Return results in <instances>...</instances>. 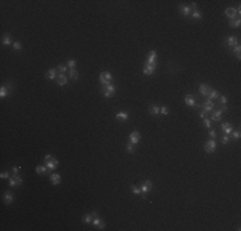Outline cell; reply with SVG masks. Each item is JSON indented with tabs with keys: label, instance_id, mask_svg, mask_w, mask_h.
I'll use <instances>...</instances> for the list:
<instances>
[{
	"label": "cell",
	"instance_id": "d4e9b609",
	"mask_svg": "<svg viewBox=\"0 0 241 231\" xmlns=\"http://www.w3.org/2000/svg\"><path fill=\"white\" fill-rule=\"evenodd\" d=\"M35 171H36V173H38V175H45V173H48V167H46L45 164H38L36 168H35Z\"/></svg>",
	"mask_w": 241,
	"mask_h": 231
},
{
	"label": "cell",
	"instance_id": "7c38bea8",
	"mask_svg": "<svg viewBox=\"0 0 241 231\" xmlns=\"http://www.w3.org/2000/svg\"><path fill=\"white\" fill-rule=\"evenodd\" d=\"M155 69H157V63L155 64H145L144 65V69H142V73L145 76H153Z\"/></svg>",
	"mask_w": 241,
	"mask_h": 231
},
{
	"label": "cell",
	"instance_id": "e0dca14e",
	"mask_svg": "<svg viewBox=\"0 0 241 231\" xmlns=\"http://www.w3.org/2000/svg\"><path fill=\"white\" fill-rule=\"evenodd\" d=\"M219 95L221 94L217 90H214V89H209L208 92H207V99L213 100V102H214V100H217V99L219 98Z\"/></svg>",
	"mask_w": 241,
	"mask_h": 231
},
{
	"label": "cell",
	"instance_id": "7a4b0ae2",
	"mask_svg": "<svg viewBox=\"0 0 241 231\" xmlns=\"http://www.w3.org/2000/svg\"><path fill=\"white\" fill-rule=\"evenodd\" d=\"M153 182H151L150 180H145L144 182L141 184V186H140V189H141V196H142V199H145L146 198V194L149 191L153 190Z\"/></svg>",
	"mask_w": 241,
	"mask_h": 231
},
{
	"label": "cell",
	"instance_id": "d6a6232c",
	"mask_svg": "<svg viewBox=\"0 0 241 231\" xmlns=\"http://www.w3.org/2000/svg\"><path fill=\"white\" fill-rule=\"evenodd\" d=\"M82 222L83 223H91L92 222V214L91 213H86L82 216Z\"/></svg>",
	"mask_w": 241,
	"mask_h": 231
},
{
	"label": "cell",
	"instance_id": "4fadbf2b",
	"mask_svg": "<svg viewBox=\"0 0 241 231\" xmlns=\"http://www.w3.org/2000/svg\"><path fill=\"white\" fill-rule=\"evenodd\" d=\"M221 130H222L223 135H228V136H230L231 132L234 131V126H232L230 122H223L222 125H221Z\"/></svg>",
	"mask_w": 241,
	"mask_h": 231
},
{
	"label": "cell",
	"instance_id": "4316f807",
	"mask_svg": "<svg viewBox=\"0 0 241 231\" xmlns=\"http://www.w3.org/2000/svg\"><path fill=\"white\" fill-rule=\"evenodd\" d=\"M1 44L4 46H9V45H13V42H12V36H10V33H5L3 36V41H1Z\"/></svg>",
	"mask_w": 241,
	"mask_h": 231
},
{
	"label": "cell",
	"instance_id": "f6af8a7d",
	"mask_svg": "<svg viewBox=\"0 0 241 231\" xmlns=\"http://www.w3.org/2000/svg\"><path fill=\"white\" fill-rule=\"evenodd\" d=\"M13 49H14V50H21V49H22V44H21L19 41L13 42Z\"/></svg>",
	"mask_w": 241,
	"mask_h": 231
},
{
	"label": "cell",
	"instance_id": "74e56055",
	"mask_svg": "<svg viewBox=\"0 0 241 231\" xmlns=\"http://www.w3.org/2000/svg\"><path fill=\"white\" fill-rule=\"evenodd\" d=\"M203 121H204V126L205 127H207V129L209 130V129H212V121H211V118H204L203 119Z\"/></svg>",
	"mask_w": 241,
	"mask_h": 231
},
{
	"label": "cell",
	"instance_id": "f35d334b",
	"mask_svg": "<svg viewBox=\"0 0 241 231\" xmlns=\"http://www.w3.org/2000/svg\"><path fill=\"white\" fill-rule=\"evenodd\" d=\"M76 64H77V62H76L75 59H68V60H67V65L69 67V69H71V68H75Z\"/></svg>",
	"mask_w": 241,
	"mask_h": 231
},
{
	"label": "cell",
	"instance_id": "7bdbcfd3",
	"mask_svg": "<svg viewBox=\"0 0 241 231\" xmlns=\"http://www.w3.org/2000/svg\"><path fill=\"white\" fill-rule=\"evenodd\" d=\"M160 113H162L163 116H168V113H169L168 108H167L166 105H162V107H160Z\"/></svg>",
	"mask_w": 241,
	"mask_h": 231
},
{
	"label": "cell",
	"instance_id": "83f0119b",
	"mask_svg": "<svg viewBox=\"0 0 241 231\" xmlns=\"http://www.w3.org/2000/svg\"><path fill=\"white\" fill-rule=\"evenodd\" d=\"M190 18H191V19H196V21H197V19H201V18H203V13H201L199 9H194L191 12V14H190Z\"/></svg>",
	"mask_w": 241,
	"mask_h": 231
},
{
	"label": "cell",
	"instance_id": "6da1fadb",
	"mask_svg": "<svg viewBox=\"0 0 241 231\" xmlns=\"http://www.w3.org/2000/svg\"><path fill=\"white\" fill-rule=\"evenodd\" d=\"M100 90H102V92H103V95H104V98H105V99H110L112 96L115 94V86H114L113 84L102 85Z\"/></svg>",
	"mask_w": 241,
	"mask_h": 231
},
{
	"label": "cell",
	"instance_id": "7dc6e473",
	"mask_svg": "<svg viewBox=\"0 0 241 231\" xmlns=\"http://www.w3.org/2000/svg\"><path fill=\"white\" fill-rule=\"evenodd\" d=\"M208 116H209V114H208V113H207V112H205V110H203V109H201V110H200V113H199V117H200L201 119L207 118V117H208Z\"/></svg>",
	"mask_w": 241,
	"mask_h": 231
},
{
	"label": "cell",
	"instance_id": "30bf717a",
	"mask_svg": "<svg viewBox=\"0 0 241 231\" xmlns=\"http://www.w3.org/2000/svg\"><path fill=\"white\" fill-rule=\"evenodd\" d=\"M44 163H45L46 167H48L49 171H54V169H57L58 164H59V161H58L57 158L52 157V158H50V159H48L46 162H44Z\"/></svg>",
	"mask_w": 241,
	"mask_h": 231
},
{
	"label": "cell",
	"instance_id": "bcb514c9",
	"mask_svg": "<svg viewBox=\"0 0 241 231\" xmlns=\"http://www.w3.org/2000/svg\"><path fill=\"white\" fill-rule=\"evenodd\" d=\"M19 171H21V167H19V166H13V167H12V172H13V175H18Z\"/></svg>",
	"mask_w": 241,
	"mask_h": 231
},
{
	"label": "cell",
	"instance_id": "d590c367",
	"mask_svg": "<svg viewBox=\"0 0 241 231\" xmlns=\"http://www.w3.org/2000/svg\"><path fill=\"white\" fill-rule=\"evenodd\" d=\"M57 71H58V73H62V75H64L65 72H67V67L65 65H63V64H59L57 67Z\"/></svg>",
	"mask_w": 241,
	"mask_h": 231
},
{
	"label": "cell",
	"instance_id": "9c48e42d",
	"mask_svg": "<svg viewBox=\"0 0 241 231\" xmlns=\"http://www.w3.org/2000/svg\"><path fill=\"white\" fill-rule=\"evenodd\" d=\"M23 185V179L19 175H13L9 179V186L14 187V186H21Z\"/></svg>",
	"mask_w": 241,
	"mask_h": 231
},
{
	"label": "cell",
	"instance_id": "9a60e30c",
	"mask_svg": "<svg viewBox=\"0 0 241 231\" xmlns=\"http://www.w3.org/2000/svg\"><path fill=\"white\" fill-rule=\"evenodd\" d=\"M57 77H58L57 68H50L45 72V78H48V80H57Z\"/></svg>",
	"mask_w": 241,
	"mask_h": 231
},
{
	"label": "cell",
	"instance_id": "ac0fdd59",
	"mask_svg": "<svg viewBox=\"0 0 241 231\" xmlns=\"http://www.w3.org/2000/svg\"><path fill=\"white\" fill-rule=\"evenodd\" d=\"M224 14H226V17L230 18V19L237 18V12H236V8H227V9L224 10Z\"/></svg>",
	"mask_w": 241,
	"mask_h": 231
},
{
	"label": "cell",
	"instance_id": "f1b7e54d",
	"mask_svg": "<svg viewBox=\"0 0 241 231\" xmlns=\"http://www.w3.org/2000/svg\"><path fill=\"white\" fill-rule=\"evenodd\" d=\"M228 52H231L232 54H235V55H236V58H237L239 60L241 59V55H240V52H241V46H240V44H237L236 46H234V48H232V49H230V50H228Z\"/></svg>",
	"mask_w": 241,
	"mask_h": 231
},
{
	"label": "cell",
	"instance_id": "ffe728a7",
	"mask_svg": "<svg viewBox=\"0 0 241 231\" xmlns=\"http://www.w3.org/2000/svg\"><path fill=\"white\" fill-rule=\"evenodd\" d=\"M68 82V77L65 75H62V73H58V77H57V84L59 86H65Z\"/></svg>",
	"mask_w": 241,
	"mask_h": 231
},
{
	"label": "cell",
	"instance_id": "b9f144b4",
	"mask_svg": "<svg viewBox=\"0 0 241 231\" xmlns=\"http://www.w3.org/2000/svg\"><path fill=\"white\" fill-rule=\"evenodd\" d=\"M0 179H3V180H5V179H10V173L8 172V171H4L0 173Z\"/></svg>",
	"mask_w": 241,
	"mask_h": 231
},
{
	"label": "cell",
	"instance_id": "484cf974",
	"mask_svg": "<svg viewBox=\"0 0 241 231\" xmlns=\"http://www.w3.org/2000/svg\"><path fill=\"white\" fill-rule=\"evenodd\" d=\"M228 26L231 27V28H239V27L241 26V19L237 17L235 19H230V23H228Z\"/></svg>",
	"mask_w": 241,
	"mask_h": 231
},
{
	"label": "cell",
	"instance_id": "cb8c5ba5",
	"mask_svg": "<svg viewBox=\"0 0 241 231\" xmlns=\"http://www.w3.org/2000/svg\"><path fill=\"white\" fill-rule=\"evenodd\" d=\"M149 113L153 116H158L160 114V107L157 105V104H153V105L149 107Z\"/></svg>",
	"mask_w": 241,
	"mask_h": 231
},
{
	"label": "cell",
	"instance_id": "8d00e7d4",
	"mask_svg": "<svg viewBox=\"0 0 241 231\" xmlns=\"http://www.w3.org/2000/svg\"><path fill=\"white\" fill-rule=\"evenodd\" d=\"M126 150L128 153H131V154H134L135 153V145H132L131 142H128V144L126 145Z\"/></svg>",
	"mask_w": 241,
	"mask_h": 231
},
{
	"label": "cell",
	"instance_id": "836d02e7",
	"mask_svg": "<svg viewBox=\"0 0 241 231\" xmlns=\"http://www.w3.org/2000/svg\"><path fill=\"white\" fill-rule=\"evenodd\" d=\"M131 191L135 195H141V189H140V186H136V185H131Z\"/></svg>",
	"mask_w": 241,
	"mask_h": 231
},
{
	"label": "cell",
	"instance_id": "8992f818",
	"mask_svg": "<svg viewBox=\"0 0 241 231\" xmlns=\"http://www.w3.org/2000/svg\"><path fill=\"white\" fill-rule=\"evenodd\" d=\"M223 44H224V46H226L227 50H230V49H232L234 46H236L239 44V38L236 36H228V37L224 38Z\"/></svg>",
	"mask_w": 241,
	"mask_h": 231
},
{
	"label": "cell",
	"instance_id": "4dcf8cb0",
	"mask_svg": "<svg viewBox=\"0 0 241 231\" xmlns=\"http://www.w3.org/2000/svg\"><path fill=\"white\" fill-rule=\"evenodd\" d=\"M9 94H10L9 89H8V87L5 86V85H3V86L0 87V98L4 99V98H5V96H8Z\"/></svg>",
	"mask_w": 241,
	"mask_h": 231
},
{
	"label": "cell",
	"instance_id": "ab89813d",
	"mask_svg": "<svg viewBox=\"0 0 241 231\" xmlns=\"http://www.w3.org/2000/svg\"><path fill=\"white\" fill-rule=\"evenodd\" d=\"M230 136H228V135H223V136H222V139H221V142H222V144H224V145H227L228 144V142H230Z\"/></svg>",
	"mask_w": 241,
	"mask_h": 231
},
{
	"label": "cell",
	"instance_id": "f546056e",
	"mask_svg": "<svg viewBox=\"0 0 241 231\" xmlns=\"http://www.w3.org/2000/svg\"><path fill=\"white\" fill-rule=\"evenodd\" d=\"M78 76H80V72L77 71L76 68H71V69H69V78H71V80L77 81V80H78Z\"/></svg>",
	"mask_w": 241,
	"mask_h": 231
},
{
	"label": "cell",
	"instance_id": "60d3db41",
	"mask_svg": "<svg viewBox=\"0 0 241 231\" xmlns=\"http://www.w3.org/2000/svg\"><path fill=\"white\" fill-rule=\"evenodd\" d=\"M218 100H219L221 105H226V104H227V98H226V96H224V95H219Z\"/></svg>",
	"mask_w": 241,
	"mask_h": 231
},
{
	"label": "cell",
	"instance_id": "3957f363",
	"mask_svg": "<svg viewBox=\"0 0 241 231\" xmlns=\"http://www.w3.org/2000/svg\"><path fill=\"white\" fill-rule=\"evenodd\" d=\"M92 225H94L96 229H99V230H104L105 229V223L103 222V219L99 217V214H98V212H92Z\"/></svg>",
	"mask_w": 241,
	"mask_h": 231
},
{
	"label": "cell",
	"instance_id": "44dd1931",
	"mask_svg": "<svg viewBox=\"0 0 241 231\" xmlns=\"http://www.w3.org/2000/svg\"><path fill=\"white\" fill-rule=\"evenodd\" d=\"M155 63H157V52H155V50H151L149 53V57H147L145 64H155Z\"/></svg>",
	"mask_w": 241,
	"mask_h": 231
},
{
	"label": "cell",
	"instance_id": "1f68e13d",
	"mask_svg": "<svg viewBox=\"0 0 241 231\" xmlns=\"http://www.w3.org/2000/svg\"><path fill=\"white\" fill-rule=\"evenodd\" d=\"M209 90V87H208V85L207 84H200V86H199V92L203 96H207V92Z\"/></svg>",
	"mask_w": 241,
	"mask_h": 231
},
{
	"label": "cell",
	"instance_id": "5b68a950",
	"mask_svg": "<svg viewBox=\"0 0 241 231\" xmlns=\"http://www.w3.org/2000/svg\"><path fill=\"white\" fill-rule=\"evenodd\" d=\"M200 109H203V110H205L207 113L209 114L211 112H213L216 109V103L213 102V100H209V99H207L205 102L203 103V104H200Z\"/></svg>",
	"mask_w": 241,
	"mask_h": 231
},
{
	"label": "cell",
	"instance_id": "5bb4252c",
	"mask_svg": "<svg viewBox=\"0 0 241 231\" xmlns=\"http://www.w3.org/2000/svg\"><path fill=\"white\" fill-rule=\"evenodd\" d=\"M178 10H180V13L184 15V17L189 18L190 14H191V8H190V5H184V4H181V5H178Z\"/></svg>",
	"mask_w": 241,
	"mask_h": 231
},
{
	"label": "cell",
	"instance_id": "ee69618b",
	"mask_svg": "<svg viewBox=\"0 0 241 231\" xmlns=\"http://www.w3.org/2000/svg\"><path fill=\"white\" fill-rule=\"evenodd\" d=\"M209 136H211V139H214L216 140V137H217V131L214 129H209Z\"/></svg>",
	"mask_w": 241,
	"mask_h": 231
},
{
	"label": "cell",
	"instance_id": "2e32d148",
	"mask_svg": "<svg viewBox=\"0 0 241 231\" xmlns=\"http://www.w3.org/2000/svg\"><path fill=\"white\" fill-rule=\"evenodd\" d=\"M185 103H186V105L190 107V108L191 107L195 108V105H196V100L191 94H186L185 95Z\"/></svg>",
	"mask_w": 241,
	"mask_h": 231
},
{
	"label": "cell",
	"instance_id": "ba28073f",
	"mask_svg": "<svg viewBox=\"0 0 241 231\" xmlns=\"http://www.w3.org/2000/svg\"><path fill=\"white\" fill-rule=\"evenodd\" d=\"M140 140H141V135H140L139 131H132L128 136V142H131L132 145H137Z\"/></svg>",
	"mask_w": 241,
	"mask_h": 231
},
{
	"label": "cell",
	"instance_id": "7402d4cb",
	"mask_svg": "<svg viewBox=\"0 0 241 231\" xmlns=\"http://www.w3.org/2000/svg\"><path fill=\"white\" fill-rule=\"evenodd\" d=\"M3 200H4V203H5L7 206H9V204L13 202V192L12 191H5L4 192V196H3Z\"/></svg>",
	"mask_w": 241,
	"mask_h": 231
},
{
	"label": "cell",
	"instance_id": "603a6c76",
	"mask_svg": "<svg viewBox=\"0 0 241 231\" xmlns=\"http://www.w3.org/2000/svg\"><path fill=\"white\" fill-rule=\"evenodd\" d=\"M128 118H130V114L127 112H118V113H115V119H118V121H127Z\"/></svg>",
	"mask_w": 241,
	"mask_h": 231
},
{
	"label": "cell",
	"instance_id": "e575fe53",
	"mask_svg": "<svg viewBox=\"0 0 241 231\" xmlns=\"http://www.w3.org/2000/svg\"><path fill=\"white\" fill-rule=\"evenodd\" d=\"M240 136H241V134H240V131H239V130L232 131L231 135H230V137H232V139H234V140H239Z\"/></svg>",
	"mask_w": 241,
	"mask_h": 231
},
{
	"label": "cell",
	"instance_id": "8fae6325",
	"mask_svg": "<svg viewBox=\"0 0 241 231\" xmlns=\"http://www.w3.org/2000/svg\"><path fill=\"white\" fill-rule=\"evenodd\" d=\"M222 114H223L222 109H214L213 112H211V113H209V116H211L209 118H211L212 122H219L221 118H222Z\"/></svg>",
	"mask_w": 241,
	"mask_h": 231
},
{
	"label": "cell",
	"instance_id": "277c9868",
	"mask_svg": "<svg viewBox=\"0 0 241 231\" xmlns=\"http://www.w3.org/2000/svg\"><path fill=\"white\" fill-rule=\"evenodd\" d=\"M112 81H113V76H112L110 72H108V71L100 72V75H99V82L102 84V85L112 84Z\"/></svg>",
	"mask_w": 241,
	"mask_h": 231
},
{
	"label": "cell",
	"instance_id": "52a82bcc",
	"mask_svg": "<svg viewBox=\"0 0 241 231\" xmlns=\"http://www.w3.org/2000/svg\"><path fill=\"white\" fill-rule=\"evenodd\" d=\"M204 150L207 153H209V154H212V153L216 152V150H217V142H216L214 139H211V140H208L207 142H205Z\"/></svg>",
	"mask_w": 241,
	"mask_h": 231
},
{
	"label": "cell",
	"instance_id": "d6986e66",
	"mask_svg": "<svg viewBox=\"0 0 241 231\" xmlns=\"http://www.w3.org/2000/svg\"><path fill=\"white\" fill-rule=\"evenodd\" d=\"M49 180L53 185H59L62 182V177H60L59 173H52V175L49 176Z\"/></svg>",
	"mask_w": 241,
	"mask_h": 231
}]
</instances>
